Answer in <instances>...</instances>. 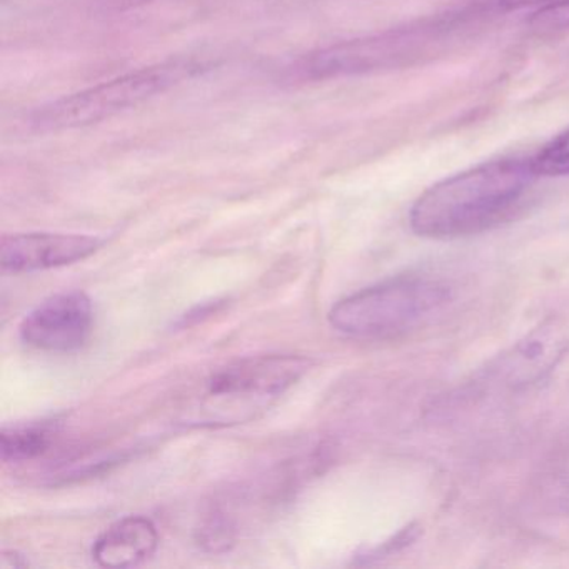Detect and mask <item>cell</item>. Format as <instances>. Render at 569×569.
Returning <instances> with one entry per match:
<instances>
[{"label": "cell", "mask_w": 569, "mask_h": 569, "mask_svg": "<svg viewBox=\"0 0 569 569\" xmlns=\"http://www.w3.org/2000/svg\"><path fill=\"white\" fill-rule=\"evenodd\" d=\"M531 166L538 178H568L569 129L556 136L535 158H531Z\"/></svg>", "instance_id": "8fae6325"}, {"label": "cell", "mask_w": 569, "mask_h": 569, "mask_svg": "<svg viewBox=\"0 0 569 569\" xmlns=\"http://www.w3.org/2000/svg\"><path fill=\"white\" fill-rule=\"evenodd\" d=\"M312 361L305 356H251L231 362L206 381L198 425L226 426L251 421L291 389Z\"/></svg>", "instance_id": "277c9868"}, {"label": "cell", "mask_w": 569, "mask_h": 569, "mask_svg": "<svg viewBox=\"0 0 569 569\" xmlns=\"http://www.w3.org/2000/svg\"><path fill=\"white\" fill-rule=\"evenodd\" d=\"M566 348L568 345L558 332L542 329L518 342L512 351L501 359L492 376L501 379L502 385L508 388L531 385L555 368L556 362L565 355Z\"/></svg>", "instance_id": "9c48e42d"}, {"label": "cell", "mask_w": 569, "mask_h": 569, "mask_svg": "<svg viewBox=\"0 0 569 569\" xmlns=\"http://www.w3.org/2000/svg\"><path fill=\"white\" fill-rule=\"evenodd\" d=\"M54 425L31 422L2 429L0 449L6 462H26L39 458L51 448L54 439Z\"/></svg>", "instance_id": "30bf717a"}, {"label": "cell", "mask_w": 569, "mask_h": 569, "mask_svg": "<svg viewBox=\"0 0 569 569\" xmlns=\"http://www.w3.org/2000/svg\"><path fill=\"white\" fill-rule=\"evenodd\" d=\"M466 16H448L419 28L392 29L371 38L318 49L302 56L288 69L289 79L318 82L405 68L428 54L432 46L441 44V39L455 31L456 24L465 21Z\"/></svg>", "instance_id": "5b68a950"}, {"label": "cell", "mask_w": 569, "mask_h": 569, "mask_svg": "<svg viewBox=\"0 0 569 569\" xmlns=\"http://www.w3.org/2000/svg\"><path fill=\"white\" fill-rule=\"evenodd\" d=\"M536 179L531 159L485 162L422 192L409 212V224L422 238L479 234L511 218Z\"/></svg>", "instance_id": "6da1fadb"}, {"label": "cell", "mask_w": 569, "mask_h": 569, "mask_svg": "<svg viewBox=\"0 0 569 569\" xmlns=\"http://www.w3.org/2000/svg\"><path fill=\"white\" fill-rule=\"evenodd\" d=\"M101 246V239L84 234L28 232L6 236L0 244V264L12 274L49 271L84 261Z\"/></svg>", "instance_id": "52a82bcc"}, {"label": "cell", "mask_w": 569, "mask_h": 569, "mask_svg": "<svg viewBox=\"0 0 569 569\" xmlns=\"http://www.w3.org/2000/svg\"><path fill=\"white\" fill-rule=\"evenodd\" d=\"M529 28L539 36L569 32V0L538 9L529 19Z\"/></svg>", "instance_id": "7c38bea8"}, {"label": "cell", "mask_w": 569, "mask_h": 569, "mask_svg": "<svg viewBox=\"0 0 569 569\" xmlns=\"http://www.w3.org/2000/svg\"><path fill=\"white\" fill-rule=\"evenodd\" d=\"M556 2L561 0H472L469 11L476 16L506 14V12L521 11V9H542Z\"/></svg>", "instance_id": "4fadbf2b"}, {"label": "cell", "mask_w": 569, "mask_h": 569, "mask_svg": "<svg viewBox=\"0 0 569 569\" xmlns=\"http://www.w3.org/2000/svg\"><path fill=\"white\" fill-rule=\"evenodd\" d=\"M92 325L94 308L84 292H59L22 319L19 336L24 345L38 351L72 352L88 342Z\"/></svg>", "instance_id": "8992f818"}, {"label": "cell", "mask_w": 569, "mask_h": 569, "mask_svg": "<svg viewBox=\"0 0 569 569\" xmlns=\"http://www.w3.org/2000/svg\"><path fill=\"white\" fill-rule=\"evenodd\" d=\"M102 4L112 11H124V9L136 8V6L146 4L151 0H101Z\"/></svg>", "instance_id": "5bb4252c"}, {"label": "cell", "mask_w": 569, "mask_h": 569, "mask_svg": "<svg viewBox=\"0 0 569 569\" xmlns=\"http://www.w3.org/2000/svg\"><path fill=\"white\" fill-rule=\"evenodd\" d=\"M159 546V531L146 516H126L109 526L92 546L102 568H132L148 561Z\"/></svg>", "instance_id": "ba28073f"}, {"label": "cell", "mask_w": 569, "mask_h": 569, "mask_svg": "<svg viewBox=\"0 0 569 569\" xmlns=\"http://www.w3.org/2000/svg\"><path fill=\"white\" fill-rule=\"evenodd\" d=\"M451 301V288L426 276H398L341 299L329 311V325L356 339L405 335Z\"/></svg>", "instance_id": "3957f363"}, {"label": "cell", "mask_w": 569, "mask_h": 569, "mask_svg": "<svg viewBox=\"0 0 569 569\" xmlns=\"http://www.w3.org/2000/svg\"><path fill=\"white\" fill-rule=\"evenodd\" d=\"M206 69L208 64L194 58L171 59L138 69L34 109L29 116V126L36 131L56 132L98 124L169 91Z\"/></svg>", "instance_id": "7a4b0ae2"}, {"label": "cell", "mask_w": 569, "mask_h": 569, "mask_svg": "<svg viewBox=\"0 0 569 569\" xmlns=\"http://www.w3.org/2000/svg\"><path fill=\"white\" fill-rule=\"evenodd\" d=\"M29 566L28 559L16 551H4L2 555V568H26Z\"/></svg>", "instance_id": "9a60e30c"}]
</instances>
